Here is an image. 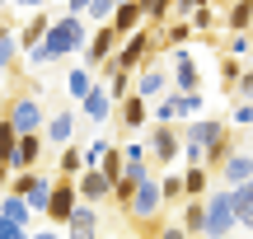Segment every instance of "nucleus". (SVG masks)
I'll return each mask as SVG.
<instances>
[{
  "instance_id": "nucleus-39",
  "label": "nucleus",
  "mask_w": 253,
  "mask_h": 239,
  "mask_svg": "<svg viewBox=\"0 0 253 239\" xmlns=\"http://www.w3.org/2000/svg\"><path fill=\"white\" fill-rule=\"evenodd\" d=\"M122 159L126 164H150V146L145 141H122Z\"/></svg>"
},
{
  "instance_id": "nucleus-41",
  "label": "nucleus",
  "mask_w": 253,
  "mask_h": 239,
  "mask_svg": "<svg viewBox=\"0 0 253 239\" xmlns=\"http://www.w3.org/2000/svg\"><path fill=\"white\" fill-rule=\"evenodd\" d=\"M230 127H244V131L253 127V103H244V99H239L235 108H230Z\"/></svg>"
},
{
  "instance_id": "nucleus-31",
  "label": "nucleus",
  "mask_w": 253,
  "mask_h": 239,
  "mask_svg": "<svg viewBox=\"0 0 253 239\" xmlns=\"http://www.w3.org/2000/svg\"><path fill=\"white\" fill-rule=\"evenodd\" d=\"M244 71H249L244 61L225 56V61H220V89H225V94H235V89H239V80H244Z\"/></svg>"
},
{
  "instance_id": "nucleus-14",
  "label": "nucleus",
  "mask_w": 253,
  "mask_h": 239,
  "mask_svg": "<svg viewBox=\"0 0 253 239\" xmlns=\"http://www.w3.org/2000/svg\"><path fill=\"white\" fill-rule=\"evenodd\" d=\"M42 141L56 146V155H61L66 146H75V108H56L52 118H47V127H42Z\"/></svg>"
},
{
  "instance_id": "nucleus-42",
  "label": "nucleus",
  "mask_w": 253,
  "mask_h": 239,
  "mask_svg": "<svg viewBox=\"0 0 253 239\" xmlns=\"http://www.w3.org/2000/svg\"><path fill=\"white\" fill-rule=\"evenodd\" d=\"M99 84H108V94H113V99H126V94H131V75H113V80H99Z\"/></svg>"
},
{
  "instance_id": "nucleus-51",
  "label": "nucleus",
  "mask_w": 253,
  "mask_h": 239,
  "mask_svg": "<svg viewBox=\"0 0 253 239\" xmlns=\"http://www.w3.org/2000/svg\"><path fill=\"white\" fill-rule=\"evenodd\" d=\"M249 5H253V0H249Z\"/></svg>"
},
{
  "instance_id": "nucleus-43",
  "label": "nucleus",
  "mask_w": 253,
  "mask_h": 239,
  "mask_svg": "<svg viewBox=\"0 0 253 239\" xmlns=\"http://www.w3.org/2000/svg\"><path fill=\"white\" fill-rule=\"evenodd\" d=\"M0 239H33V230H19V225H5V221H0Z\"/></svg>"
},
{
  "instance_id": "nucleus-29",
  "label": "nucleus",
  "mask_w": 253,
  "mask_h": 239,
  "mask_svg": "<svg viewBox=\"0 0 253 239\" xmlns=\"http://www.w3.org/2000/svg\"><path fill=\"white\" fill-rule=\"evenodd\" d=\"M235 221L239 230H253V178L244 188H235Z\"/></svg>"
},
{
  "instance_id": "nucleus-10",
  "label": "nucleus",
  "mask_w": 253,
  "mask_h": 239,
  "mask_svg": "<svg viewBox=\"0 0 253 239\" xmlns=\"http://www.w3.org/2000/svg\"><path fill=\"white\" fill-rule=\"evenodd\" d=\"M118 47H122V38H118V28H113V24L94 28V33H89V47H84V66H89V71H99L103 61H113V56H118Z\"/></svg>"
},
{
  "instance_id": "nucleus-44",
  "label": "nucleus",
  "mask_w": 253,
  "mask_h": 239,
  "mask_svg": "<svg viewBox=\"0 0 253 239\" xmlns=\"http://www.w3.org/2000/svg\"><path fill=\"white\" fill-rule=\"evenodd\" d=\"M66 14H71V19H84V14H89V0H66Z\"/></svg>"
},
{
  "instance_id": "nucleus-25",
  "label": "nucleus",
  "mask_w": 253,
  "mask_h": 239,
  "mask_svg": "<svg viewBox=\"0 0 253 239\" xmlns=\"http://www.w3.org/2000/svg\"><path fill=\"white\" fill-rule=\"evenodd\" d=\"M220 28H225V33H253V5H249V0H235V5H225V19H220Z\"/></svg>"
},
{
  "instance_id": "nucleus-27",
  "label": "nucleus",
  "mask_w": 253,
  "mask_h": 239,
  "mask_svg": "<svg viewBox=\"0 0 253 239\" xmlns=\"http://www.w3.org/2000/svg\"><path fill=\"white\" fill-rule=\"evenodd\" d=\"M80 174H84V146L75 141L56 155V178H80Z\"/></svg>"
},
{
  "instance_id": "nucleus-7",
  "label": "nucleus",
  "mask_w": 253,
  "mask_h": 239,
  "mask_svg": "<svg viewBox=\"0 0 253 239\" xmlns=\"http://www.w3.org/2000/svg\"><path fill=\"white\" fill-rule=\"evenodd\" d=\"M75 211H80V188H75V178H56L52 197H47L42 221H52V225H71Z\"/></svg>"
},
{
  "instance_id": "nucleus-17",
  "label": "nucleus",
  "mask_w": 253,
  "mask_h": 239,
  "mask_svg": "<svg viewBox=\"0 0 253 239\" xmlns=\"http://www.w3.org/2000/svg\"><path fill=\"white\" fill-rule=\"evenodd\" d=\"M75 188H80V202H84V206H103V202H113V183L103 178V169H84V174L75 178Z\"/></svg>"
},
{
  "instance_id": "nucleus-47",
  "label": "nucleus",
  "mask_w": 253,
  "mask_h": 239,
  "mask_svg": "<svg viewBox=\"0 0 253 239\" xmlns=\"http://www.w3.org/2000/svg\"><path fill=\"white\" fill-rule=\"evenodd\" d=\"M118 5H136V0H118Z\"/></svg>"
},
{
  "instance_id": "nucleus-24",
  "label": "nucleus",
  "mask_w": 253,
  "mask_h": 239,
  "mask_svg": "<svg viewBox=\"0 0 253 239\" xmlns=\"http://www.w3.org/2000/svg\"><path fill=\"white\" fill-rule=\"evenodd\" d=\"M178 225L188 230V239H207V202H183Z\"/></svg>"
},
{
  "instance_id": "nucleus-2",
  "label": "nucleus",
  "mask_w": 253,
  "mask_h": 239,
  "mask_svg": "<svg viewBox=\"0 0 253 239\" xmlns=\"http://www.w3.org/2000/svg\"><path fill=\"white\" fill-rule=\"evenodd\" d=\"M47 118H52V113H47V103H42L38 89H19L14 99L5 103V122L19 131V136H38V131L47 127Z\"/></svg>"
},
{
  "instance_id": "nucleus-19",
  "label": "nucleus",
  "mask_w": 253,
  "mask_h": 239,
  "mask_svg": "<svg viewBox=\"0 0 253 239\" xmlns=\"http://www.w3.org/2000/svg\"><path fill=\"white\" fill-rule=\"evenodd\" d=\"M56 19L47 14V9H33V14L24 19V24H19V47H24V52H33V47H42V38H47V28H52Z\"/></svg>"
},
{
  "instance_id": "nucleus-46",
  "label": "nucleus",
  "mask_w": 253,
  "mask_h": 239,
  "mask_svg": "<svg viewBox=\"0 0 253 239\" xmlns=\"http://www.w3.org/2000/svg\"><path fill=\"white\" fill-rule=\"evenodd\" d=\"M33 239H61L56 230H33Z\"/></svg>"
},
{
  "instance_id": "nucleus-45",
  "label": "nucleus",
  "mask_w": 253,
  "mask_h": 239,
  "mask_svg": "<svg viewBox=\"0 0 253 239\" xmlns=\"http://www.w3.org/2000/svg\"><path fill=\"white\" fill-rule=\"evenodd\" d=\"M14 5H24L28 14H33V9H47V0H14Z\"/></svg>"
},
{
  "instance_id": "nucleus-49",
  "label": "nucleus",
  "mask_w": 253,
  "mask_h": 239,
  "mask_svg": "<svg viewBox=\"0 0 253 239\" xmlns=\"http://www.w3.org/2000/svg\"><path fill=\"white\" fill-rule=\"evenodd\" d=\"M0 9H5V0H0Z\"/></svg>"
},
{
  "instance_id": "nucleus-33",
  "label": "nucleus",
  "mask_w": 253,
  "mask_h": 239,
  "mask_svg": "<svg viewBox=\"0 0 253 239\" xmlns=\"http://www.w3.org/2000/svg\"><path fill=\"white\" fill-rule=\"evenodd\" d=\"M113 14H118V0H89V14L84 19H89V28H103Z\"/></svg>"
},
{
  "instance_id": "nucleus-21",
  "label": "nucleus",
  "mask_w": 253,
  "mask_h": 239,
  "mask_svg": "<svg viewBox=\"0 0 253 239\" xmlns=\"http://www.w3.org/2000/svg\"><path fill=\"white\" fill-rule=\"evenodd\" d=\"M192 28L183 24V19H169V24L155 28V52H178V47H188Z\"/></svg>"
},
{
  "instance_id": "nucleus-52",
  "label": "nucleus",
  "mask_w": 253,
  "mask_h": 239,
  "mask_svg": "<svg viewBox=\"0 0 253 239\" xmlns=\"http://www.w3.org/2000/svg\"><path fill=\"white\" fill-rule=\"evenodd\" d=\"M249 38H253V33H249Z\"/></svg>"
},
{
  "instance_id": "nucleus-22",
  "label": "nucleus",
  "mask_w": 253,
  "mask_h": 239,
  "mask_svg": "<svg viewBox=\"0 0 253 239\" xmlns=\"http://www.w3.org/2000/svg\"><path fill=\"white\" fill-rule=\"evenodd\" d=\"M66 239H99V206H84L71 216V225H66Z\"/></svg>"
},
{
  "instance_id": "nucleus-3",
  "label": "nucleus",
  "mask_w": 253,
  "mask_h": 239,
  "mask_svg": "<svg viewBox=\"0 0 253 239\" xmlns=\"http://www.w3.org/2000/svg\"><path fill=\"white\" fill-rule=\"evenodd\" d=\"M202 108H207V94H178V89H173V94H164V99L160 103H150V118L155 122H197L202 118Z\"/></svg>"
},
{
  "instance_id": "nucleus-9",
  "label": "nucleus",
  "mask_w": 253,
  "mask_h": 239,
  "mask_svg": "<svg viewBox=\"0 0 253 239\" xmlns=\"http://www.w3.org/2000/svg\"><path fill=\"white\" fill-rule=\"evenodd\" d=\"M164 89H173V75L164 71V66H155V61H145L141 71L131 75V94H141L145 103H150V99L160 103V99H164Z\"/></svg>"
},
{
  "instance_id": "nucleus-8",
  "label": "nucleus",
  "mask_w": 253,
  "mask_h": 239,
  "mask_svg": "<svg viewBox=\"0 0 253 239\" xmlns=\"http://www.w3.org/2000/svg\"><path fill=\"white\" fill-rule=\"evenodd\" d=\"M52 188H56V178H42L33 169V174H14L9 178V193H19L28 206H33V216H42L47 211V197H52Z\"/></svg>"
},
{
  "instance_id": "nucleus-6",
  "label": "nucleus",
  "mask_w": 253,
  "mask_h": 239,
  "mask_svg": "<svg viewBox=\"0 0 253 239\" xmlns=\"http://www.w3.org/2000/svg\"><path fill=\"white\" fill-rule=\"evenodd\" d=\"M145 146H150V164L164 174L173 159H183V131L173 127V122H155V131L145 136Z\"/></svg>"
},
{
  "instance_id": "nucleus-12",
  "label": "nucleus",
  "mask_w": 253,
  "mask_h": 239,
  "mask_svg": "<svg viewBox=\"0 0 253 239\" xmlns=\"http://www.w3.org/2000/svg\"><path fill=\"white\" fill-rule=\"evenodd\" d=\"M249 178H253V150H235V155L216 169V188H230V193L244 188Z\"/></svg>"
},
{
  "instance_id": "nucleus-28",
  "label": "nucleus",
  "mask_w": 253,
  "mask_h": 239,
  "mask_svg": "<svg viewBox=\"0 0 253 239\" xmlns=\"http://www.w3.org/2000/svg\"><path fill=\"white\" fill-rule=\"evenodd\" d=\"M108 24L118 28V38H131L136 28H145V14H141V5H118V14H113Z\"/></svg>"
},
{
  "instance_id": "nucleus-35",
  "label": "nucleus",
  "mask_w": 253,
  "mask_h": 239,
  "mask_svg": "<svg viewBox=\"0 0 253 239\" xmlns=\"http://www.w3.org/2000/svg\"><path fill=\"white\" fill-rule=\"evenodd\" d=\"M188 28H192V33H211V28H220V19H216V5H207V9H192Z\"/></svg>"
},
{
  "instance_id": "nucleus-34",
  "label": "nucleus",
  "mask_w": 253,
  "mask_h": 239,
  "mask_svg": "<svg viewBox=\"0 0 253 239\" xmlns=\"http://www.w3.org/2000/svg\"><path fill=\"white\" fill-rule=\"evenodd\" d=\"M99 169H103V178H108V183H118V178L126 174V159H122V146H113L108 155H103V164H99Z\"/></svg>"
},
{
  "instance_id": "nucleus-13",
  "label": "nucleus",
  "mask_w": 253,
  "mask_h": 239,
  "mask_svg": "<svg viewBox=\"0 0 253 239\" xmlns=\"http://www.w3.org/2000/svg\"><path fill=\"white\" fill-rule=\"evenodd\" d=\"M225 127H230L225 118H197V122H188V127H183V146L211 150V146H216L220 136H225Z\"/></svg>"
},
{
  "instance_id": "nucleus-26",
  "label": "nucleus",
  "mask_w": 253,
  "mask_h": 239,
  "mask_svg": "<svg viewBox=\"0 0 253 239\" xmlns=\"http://www.w3.org/2000/svg\"><path fill=\"white\" fill-rule=\"evenodd\" d=\"M99 84V75L89 71V66H71V75H66V94H71L75 103H84V94Z\"/></svg>"
},
{
  "instance_id": "nucleus-5",
  "label": "nucleus",
  "mask_w": 253,
  "mask_h": 239,
  "mask_svg": "<svg viewBox=\"0 0 253 239\" xmlns=\"http://www.w3.org/2000/svg\"><path fill=\"white\" fill-rule=\"evenodd\" d=\"M160 211H164V188H160V174H150V178L136 183V197H131V206H126V216H131L136 225H155Z\"/></svg>"
},
{
  "instance_id": "nucleus-20",
  "label": "nucleus",
  "mask_w": 253,
  "mask_h": 239,
  "mask_svg": "<svg viewBox=\"0 0 253 239\" xmlns=\"http://www.w3.org/2000/svg\"><path fill=\"white\" fill-rule=\"evenodd\" d=\"M0 221L19 225V230H33V206H28L19 193H5V197H0Z\"/></svg>"
},
{
  "instance_id": "nucleus-18",
  "label": "nucleus",
  "mask_w": 253,
  "mask_h": 239,
  "mask_svg": "<svg viewBox=\"0 0 253 239\" xmlns=\"http://www.w3.org/2000/svg\"><path fill=\"white\" fill-rule=\"evenodd\" d=\"M113 122H118L122 131H141L145 122H150V103H145L141 94H126L118 103V113H113Z\"/></svg>"
},
{
  "instance_id": "nucleus-1",
  "label": "nucleus",
  "mask_w": 253,
  "mask_h": 239,
  "mask_svg": "<svg viewBox=\"0 0 253 239\" xmlns=\"http://www.w3.org/2000/svg\"><path fill=\"white\" fill-rule=\"evenodd\" d=\"M89 33H94V28H84V19L61 14L52 28H47L42 47H33V52H28V66H33V71H47L52 61H66L71 52H84V47H89Z\"/></svg>"
},
{
  "instance_id": "nucleus-23",
  "label": "nucleus",
  "mask_w": 253,
  "mask_h": 239,
  "mask_svg": "<svg viewBox=\"0 0 253 239\" xmlns=\"http://www.w3.org/2000/svg\"><path fill=\"white\" fill-rule=\"evenodd\" d=\"M14 61H19V28L9 19H0V80L14 71Z\"/></svg>"
},
{
  "instance_id": "nucleus-40",
  "label": "nucleus",
  "mask_w": 253,
  "mask_h": 239,
  "mask_svg": "<svg viewBox=\"0 0 253 239\" xmlns=\"http://www.w3.org/2000/svg\"><path fill=\"white\" fill-rule=\"evenodd\" d=\"M249 47H253L249 33H230L225 38V56H235V61H239V56H249Z\"/></svg>"
},
{
  "instance_id": "nucleus-36",
  "label": "nucleus",
  "mask_w": 253,
  "mask_h": 239,
  "mask_svg": "<svg viewBox=\"0 0 253 239\" xmlns=\"http://www.w3.org/2000/svg\"><path fill=\"white\" fill-rule=\"evenodd\" d=\"M108 150H113V141H108V136H94L89 146H84V169H99Z\"/></svg>"
},
{
  "instance_id": "nucleus-37",
  "label": "nucleus",
  "mask_w": 253,
  "mask_h": 239,
  "mask_svg": "<svg viewBox=\"0 0 253 239\" xmlns=\"http://www.w3.org/2000/svg\"><path fill=\"white\" fill-rule=\"evenodd\" d=\"M160 188H164V206H169V202H188V193H183V174H160Z\"/></svg>"
},
{
  "instance_id": "nucleus-16",
  "label": "nucleus",
  "mask_w": 253,
  "mask_h": 239,
  "mask_svg": "<svg viewBox=\"0 0 253 239\" xmlns=\"http://www.w3.org/2000/svg\"><path fill=\"white\" fill-rule=\"evenodd\" d=\"M113 113H118V99L108 94V84H94V89L84 94V103H80L84 122H113Z\"/></svg>"
},
{
  "instance_id": "nucleus-38",
  "label": "nucleus",
  "mask_w": 253,
  "mask_h": 239,
  "mask_svg": "<svg viewBox=\"0 0 253 239\" xmlns=\"http://www.w3.org/2000/svg\"><path fill=\"white\" fill-rule=\"evenodd\" d=\"M131 197H136V178H118V183H113V202H118V211H126V206H131Z\"/></svg>"
},
{
  "instance_id": "nucleus-32",
  "label": "nucleus",
  "mask_w": 253,
  "mask_h": 239,
  "mask_svg": "<svg viewBox=\"0 0 253 239\" xmlns=\"http://www.w3.org/2000/svg\"><path fill=\"white\" fill-rule=\"evenodd\" d=\"M145 239H188V230H183L178 221H155V225H141Z\"/></svg>"
},
{
  "instance_id": "nucleus-15",
  "label": "nucleus",
  "mask_w": 253,
  "mask_h": 239,
  "mask_svg": "<svg viewBox=\"0 0 253 239\" xmlns=\"http://www.w3.org/2000/svg\"><path fill=\"white\" fill-rule=\"evenodd\" d=\"M42 150H47L42 131H38V136H19V146H14V159H9V174H33V169L42 164Z\"/></svg>"
},
{
  "instance_id": "nucleus-4",
  "label": "nucleus",
  "mask_w": 253,
  "mask_h": 239,
  "mask_svg": "<svg viewBox=\"0 0 253 239\" xmlns=\"http://www.w3.org/2000/svg\"><path fill=\"white\" fill-rule=\"evenodd\" d=\"M235 230H239V221H235V193H230V188H211V197H207V239H225Z\"/></svg>"
},
{
  "instance_id": "nucleus-48",
  "label": "nucleus",
  "mask_w": 253,
  "mask_h": 239,
  "mask_svg": "<svg viewBox=\"0 0 253 239\" xmlns=\"http://www.w3.org/2000/svg\"><path fill=\"white\" fill-rule=\"evenodd\" d=\"M249 146H253V127H249Z\"/></svg>"
},
{
  "instance_id": "nucleus-30",
  "label": "nucleus",
  "mask_w": 253,
  "mask_h": 239,
  "mask_svg": "<svg viewBox=\"0 0 253 239\" xmlns=\"http://www.w3.org/2000/svg\"><path fill=\"white\" fill-rule=\"evenodd\" d=\"M136 5H141V14H145L150 28H160V24L173 19V0H136Z\"/></svg>"
},
{
  "instance_id": "nucleus-50",
  "label": "nucleus",
  "mask_w": 253,
  "mask_h": 239,
  "mask_svg": "<svg viewBox=\"0 0 253 239\" xmlns=\"http://www.w3.org/2000/svg\"><path fill=\"white\" fill-rule=\"evenodd\" d=\"M225 239H235V235H225Z\"/></svg>"
},
{
  "instance_id": "nucleus-11",
  "label": "nucleus",
  "mask_w": 253,
  "mask_h": 239,
  "mask_svg": "<svg viewBox=\"0 0 253 239\" xmlns=\"http://www.w3.org/2000/svg\"><path fill=\"white\" fill-rule=\"evenodd\" d=\"M169 75H173V89H178V94H197V89H202V66H197V56H192L188 47L173 52Z\"/></svg>"
}]
</instances>
